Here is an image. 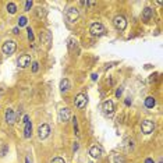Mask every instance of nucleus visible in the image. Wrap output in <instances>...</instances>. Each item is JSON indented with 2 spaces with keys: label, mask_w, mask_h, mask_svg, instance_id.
Returning <instances> with one entry per match:
<instances>
[{
  "label": "nucleus",
  "mask_w": 163,
  "mask_h": 163,
  "mask_svg": "<svg viewBox=\"0 0 163 163\" xmlns=\"http://www.w3.org/2000/svg\"><path fill=\"white\" fill-rule=\"evenodd\" d=\"M16 50H17L16 41H6V42L3 43V46H2V52H3L4 55H7V56L14 55Z\"/></svg>",
  "instance_id": "f257e3e1"
},
{
  "label": "nucleus",
  "mask_w": 163,
  "mask_h": 163,
  "mask_svg": "<svg viewBox=\"0 0 163 163\" xmlns=\"http://www.w3.org/2000/svg\"><path fill=\"white\" fill-rule=\"evenodd\" d=\"M89 32L94 36H102V35H105L106 30H105V27L102 25L101 23H94L91 25V28H89Z\"/></svg>",
  "instance_id": "f03ea898"
},
{
  "label": "nucleus",
  "mask_w": 163,
  "mask_h": 163,
  "mask_svg": "<svg viewBox=\"0 0 163 163\" xmlns=\"http://www.w3.org/2000/svg\"><path fill=\"white\" fill-rule=\"evenodd\" d=\"M87 103H88V96L85 94H78L77 96H75L74 99V105L77 109H84L85 106H87Z\"/></svg>",
  "instance_id": "7ed1b4c3"
},
{
  "label": "nucleus",
  "mask_w": 163,
  "mask_h": 163,
  "mask_svg": "<svg viewBox=\"0 0 163 163\" xmlns=\"http://www.w3.org/2000/svg\"><path fill=\"white\" fill-rule=\"evenodd\" d=\"M49 134H50V127L48 124H41L38 127V137H39V140H46L49 137Z\"/></svg>",
  "instance_id": "20e7f679"
},
{
  "label": "nucleus",
  "mask_w": 163,
  "mask_h": 163,
  "mask_svg": "<svg viewBox=\"0 0 163 163\" xmlns=\"http://www.w3.org/2000/svg\"><path fill=\"white\" fill-rule=\"evenodd\" d=\"M24 124H25V127H24V137L31 138V135H32V123L30 120V116H24Z\"/></svg>",
  "instance_id": "39448f33"
},
{
  "label": "nucleus",
  "mask_w": 163,
  "mask_h": 163,
  "mask_svg": "<svg viewBox=\"0 0 163 163\" xmlns=\"http://www.w3.org/2000/svg\"><path fill=\"white\" fill-rule=\"evenodd\" d=\"M113 23H114V27H116L119 31H124L126 28H127V21H126V18H124L123 16L114 17Z\"/></svg>",
  "instance_id": "423d86ee"
},
{
  "label": "nucleus",
  "mask_w": 163,
  "mask_h": 163,
  "mask_svg": "<svg viewBox=\"0 0 163 163\" xmlns=\"http://www.w3.org/2000/svg\"><path fill=\"white\" fill-rule=\"evenodd\" d=\"M66 17H67V20H69L70 23H75L80 17V11L77 10L75 7H70L69 10H67V13H66Z\"/></svg>",
  "instance_id": "0eeeda50"
},
{
  "label": "nucleus",
  "mask_w": 163,
  "mask_h": 163,
  "mask_svg": "<svg viewBox=\"0 0 163 163\" xmlns=\"http://www.w3.org/2000/svg\"><path fill=\"white\" fill-rule=\"evenodd\" d=\"M141 128H142L144 134H151V133H153V130H155V124H153V121H151V120H144L142 123H141Z\"/></svg>",
  "instance_id": "6e6552de"
},
{
  "label": "nucleus",
  "mask_w": 163,
  "mask_h": 163,
  "mask_svg": "<svg viewBox=\"0 0 163 163\" xmlns=\"http://www.w3.org/2000/svg\"><path fill=\"white\" fill-rule=\"evenodd\" d=\"M71 119V114H70V109L69 108H62L59 110V120L62 123H67V121Z\"/></svg>",
  "instance_id": "1a4fd4ad"
},
{
  "label": "nucleus",
  "mask_w": 163,
  "mask_h": 163,
  "mask_svg": "<svg viewBox=\"0 0 163 163\" xmlns=\"http://www.w3.org/2000/svg\"><path fill=\"white\" fill-rule=\"evenodd\" d=\"M17 64H18V67H21V69H25V67H28V66L31 64V56L30 55H23L18 57V60H17Z\"/></svg>",
  "instance_id": "9d476101"
},
{
  "label": "nucleus",
  "mask_w": 163,
  "mask_h": 163,
  "mask_svg": "<svg viewBox=\"0 0 163 163\" xmlns=\"http://www.w3.org/2000/svg\"><path fill=\"white\" fill-rule=\"evenodd\" d=\"M102 110L105 112V114H113V112H114V105H113V102L112 101H105L103 102V105H102Z\"/></svg>",
  "instance_id": "9b49d317"
},
{
  "label": "nucleus",
  "mask_w": 163,
  "mask_h": 163,
  "mask_svg": "<svg viewBox=\"0 0 163 163\" xmlns=\"http://www.w3.org/2000/svg\"><path fill=\"white\" fill-rule=\"evenodd\" d=\"M89 155H91L92 158H101V155H102V149L98 147V145H94V147H91L89 148Z\"/></svg>",
  "instance_id": "f8f14e48"
},
{
  "label": "nucleus",
  "mask_w": 163,
  "mask_h": 163,
  "mask_svg": "<svg viewBox=\"0 0 163 163\" xmlns=\"http://www.w3.org/2000/svg\"><path fill=\"white\" fill-rule=\"evenodd\" d=\"M6 121L9 124H14V121H16V114H14V110L13 109H7L6 110Z\"/></svg>",
  "instance_id": "ddd939ff"
},
{
  "label": "nucleus",
  "mask_w": 163,
  "mask_h": 163,
  "mask_svg": "<svg viewBox=\"0 0 163 163\" xmlns=\"http://www.w3.org/2000/svg\"><path fill=\"white\" fill-rule=\"evenodd\" d=\"M152 17H153V10L151 9V7H145V9L142 10V20L149 21Z\"/></svg>",
  "instance_id": "4468645a"
},
{
  "label": "nucleus",
  "mask_w": 163,
  "mask_h": 163,
  "mask_svg": "<svg viewBox=\"0 0 163 163\" xmlns=\"http://www.w3.org/2000/svg\"><path fill=\"white\" fill-rule=\"evenodd\" d=\"M69 88H70V81L67 78H64V80H62L60 81V91L62 92H67L69 91Z\"/></svg>",
  "instance_id": "2eb2a0df"
},
{
  "label": "nucleus",
  "mask_w": 163,
  "mask_h": 163,
  "mask_svg": "<svg viewBox=\"0 0 163 163\" xmlns=\"http://www.w3.org/2000/svg\"><path fill=\"white\" fill-rule=\"evenodd\" d=\"M155 105H156V101H155V98H152V96H148V98L145 99V106H147L148 109H152Z\"/></svg>",
  "instance_id": "dca6fc26"
},
{
  "label": "nucleus",
  "mask_w": 163,
  "mask_h": 163,
  "mask_svg": "<svg viewBox=\"0 0 163 163\" xmlns=\"http://www.w3.org/2000/svg\"><path fill=\"white\" fill-rule=\"evenodd\" d=\"M41 41H42V42L45 41L46 43H49V42H50V34L48 32V31L42 32V34H41Z\"/></svg>",
  "instance_id": "f3484780"
},
{
  "label": "nucleus",
  "mask_w": 163,
  "mask_h": 163,
  "mask_svg": "<svg viewBox=\"0 0 163 163\" xmlns=\"http://www.w3.org/2000/svg\"><path fill=\"white\" fill-rule=\"evenodd\" d=\"M7 11H9L10 14H16V11H17V6H16L14 3H11V2H10V3L7 4Z\"/></svg>",
  "instance_id": "a211bd4d"
},
{
  "label": "nucleus",
  "mask_w": 163,
  "mask_h": 163,
  "mask_svg": "<svg viewBox=\"0 0 163 163\" xmlns=\"http://www.w3.org/2000/svg\"><path fill=\"white\" fill-rule=\"evenodd\" d=\"M27 23H28V18H27L25 16H23V17H20V18H18V27H25L27 25Z\"/></svg>",
  "instance_id": "6ab92c4d"
},
{
  "label": "nucleus",
  "mask_w": 163,
  "mask_h": 163,
  "mask_svg": "<svg viewBox=\"0 0 163 163\" xmlns=\"http://www.w3.org/2000/svg\"><path fill=\"white\" fill-rule=\"evenodd\" d=\"M73 127H74L75 134H78V123H77V119L73 117Z\"/></svg>",
  "instance_id": "aec40b11"
},
{
  "label": "nucleus",
  "mask_w": 163,
  "mask_h": 163,
  "mask_svg": "<svg viewBox=\"0 0 163 163\" xmlns=\"http://www.w3.org/2000/svg\"><path fill=\"white\" fill-rule=\"evenodd\" d=\"M27 32H28V39L32 42V41H34V32H32V30H31V28H27Z\"/></svg>",
  "instance_id": "412c9836"
},
{
  "label": "nucleus",
  "mask_w": 163,
  "mask_h": 163,
  "mask_svg": "<svg viewBox=\"0 0 163 163\" xmlns=\"http://www.w3.org/2000/svg\"><path fill=\"white\" fill-rule=\"evenodd\" d=\"M50 163H66V160L63 158H55V159H52Z\"/></svg>",
  "instance_id": "4be33fe9"
},
{
  "label": "nucleus",
  "mask_w": 163,
  "mask_h": 163,
  "mask_svg": "<svg viewBox=\"0 0 163 163\" xmlns=\"http://www.w3.org/2000/svg\"><path fill=\"white\" fill-rule=\"evenodd\" d=\"M32 7V2H25V11H30Z\"/></svg>",
  "instance_id": "5701e85b"
},
{
  "label": "nucleus",
  "mask_w": 163,
  "mask_h": 163,
  "mask_svg": "<svg viewBox=\"0 0 163 163\" xmlns=\"http://www.w3.org/2000/svg\"><path fill=\"white\" fill-rule=\"evenodd\" d=\"M38 69H39V64H38V63H34V64H32V71L34 73H36V71H38Z\"/></svg>",
  "instance_id": "b1692460"
},
{
  "label": "nucleus",
  "mask_w": 163,
  "mask_h": 163,
  "mask_svg": "<svg viewBox=\"0 0 163 163\" xmlns=\"http://www.w3.org/2000/svg\"><path fill=\"white\" fill-rule=\"evenodd\" d=\"M121 94H123V91H121V89H117V92H116V96H117V98H120Z\"/></svg>",
  "instance_id": "393cba45"
},
{
  "label": "nucleus",
  "mask_w": 163,
  "mask_h": 163,
  "mask_svg": "<svg viewBox=\"0 0 163 163\" xmlns=\"http://www.w3.org/2000/svg\"><path fill=\"white\" fill-rule=\"evenodd\" d=\"M25 163H32V160H31V156H30V155L25 158Z\"/></svg>",
  "instance_id": "a878e982"
},
{
  "label": "nucleus",
  "mask_w": 163,
  "mask_h": 163,
  "mask_svg": "<svg viewBox=\"0 0 163 163\" xmlns=\"http://www.w3.org/2000/svg\"><path fill=\"white\" fill-rule=\"evenodd\" d=\"M13 32H14V34H20V28H18V27H17V28H14Z\"/></svg>",
  "instance_id": "bb28decb"
},
{
  "label": "nucleus",
  "mask_w": 163,
  "mask_h": 163,
  "mask_svg": "<svg viewBox=\"0 0 163 163\" xmlns=\"http://www.w3.org/2000/svg\"><path fill=\"white\" fill-rule=\"evenodd\" d=\"M145 163H155V162H153V159H151V158H148V159L145 160Z\"/></svg>",
  "instance_id": "cd10ccee"
},
{
  "label": "nucleus",
  "mask_w": 163,
  "mask_h": 163,
  "mask_svg": "<svg viewBox=\"0 0 163 163\" xmlns=\"http://www.w3.org/2000/svg\"><path fill=\"white\" fill-rule=\"evenodd\" d=\"M73 149H74V151H77V149H78V144H77V142L74 144V148H73Z\"/></svg>",
  "instance_id": "c85d7f7f"
},
{
  "label": "nucleus",
  "mask_w": 163,
  "mask_h": 163,
  "mask_svg": "<svg viewBox=\"0 0 163 163\" xmlns=\"http://www.w3.org/2000/svg\"><path fill=\"white\" fill-rule=\"evenodd\" d=\"M96 78H98V75H96V74H92V80H94V81H95V80H96Z\"/></svg>",
  "instance_id": "c756f323"
}]
</instances>
